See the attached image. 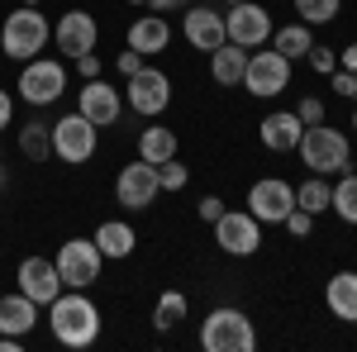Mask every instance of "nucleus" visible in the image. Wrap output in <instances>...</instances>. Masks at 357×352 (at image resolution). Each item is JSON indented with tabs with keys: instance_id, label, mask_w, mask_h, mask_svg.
<instances>
[{
	"instance_id": "1",
	"label": "nucleus",
	"mask_w": 357,
	"mask_h": 352,
	"mask_svg": "<svg viewBox=\"0 0 357 352\" xmlns=\"http://www.w3.org/2000/svg\"><path fill=\"white\" fill-rule=\"evenodd\" d=\"M48 328L62 348H91L100 338V309L86 291H62L48 305Z\"/></svg>"
},
{
	"instance_id": "2",
	"label": "nucleus",
	"mask_w": 357,
	"mask_h": 352,
	"mask_svg": "<svg viewBox=\"0 0 357 352\" xmlns=\"http://www.w3.org/2000/svg\"><path fill=\"white\" fill-rule=\"evenodd\" d=\"M48 43H53V24H48V15H38V5H20L5 15V24H0V53L5 57L33 62Z\"/></svg>"
},
{
	"instance_id": "3",
	"label": "nucleus",
	"mask_w": 357,
	"mask_h": 352,
	"mask_svg": "<svg viewBox=\"0 0 357 352\" xmlns=\"http://www.w3.org/2000/svg\"><path fill=\"white\" fill-rule=\"evenodd\" d=\"M301 162L314 171V176H338L353 167V143L343 129H329V124H305L301 143H296Z\"/></svg>"
},
{
	"instance_id": "4",
	"label": "nucleus",
	"mask_w": 357,
	"mask_h": 352,
	"mask_svg": "<svg viewBox=\"0 0 357 352\" xmlns=\"http://www.w3.org/2000/svg\"><path fill=\"white\" fill-rule=\"evenodd\" d=\"M200 348L205 352H252L257 348V328L243 309L234 305H220L200 319Z\"/></svg>"
},
{
	"instance_id": "5",
	"label": "nucleus",
	"mask_w": 357,
	"mask_h": 352,
	"mask_svg": "<svg viewBox=\"0 0 357 352\" xmlns=\"http://www.w3.org/2000/svg\"><path fill=\"white\" fill-rule=\"evenodd\" d=\"M20 100L33 109L43 105H57L62 100V91H67V67L57 62V57H33V62H24L20 67Z\"/></svg>"
},
{
	"instance_id": "6",
	"label": "nucleus",
	"mask_w": 357,
	"mask_h": 352,
	"mask_svg": "<svg viewBox=\"0 0 357 352\" xmlns=\"http://www.w3.org/2000/svg\"><path fill=\"white\" fill-rule=\"evenodd\" d=\"M57 276H62V286L67 291H86V286H96L100 281V267H105V252L96 247V238H67V243L57 247Z\"/></svg>"
},
{
	"instance_id": "7",
	"label": "nucleus",
	"mask_w": 357,
	"mask_h": 352,
	"mask_svg": "<svg viewBox=\"0 0 357 352\" xmlns=\"http://www.w3.org/2000/svg\"><path fill=\"white\" fill-rule=\"evenodd\" d=\"M96 148H100V129L86 119V114H62L53 124V158L57 162H67V167H82L96 158Z\"/></svg>"
},
{
	"instance_id": "8",
	"label": "nucleus",
	"mask_w": 357,
	"mask_h": 352,
	"mask_svg": "<svg viewBox=\"0 0 357 352\" xmlns=\"http://www.w3.org/2000/svg\"><path fill=\"white\" fill-rule=\"evenodd\" d=\"M124 100H129V109L134 114H143V119H158L167 105H172V77L167 72H158V67H138L134 77H124Z\"/></svg>"
},
{
	"instance_id": "9",
	"label": "nucleus",
	"mask_w": 357,
	"mask_h": 352,
	"mask_svg": "<svg viewBox=\"0 0 357 352\" xmlns=\"http://www.w3.org/2000/svg\"><path fill=\"white\" fill-rule=\"evenodd\" d=\"M291 86V57H281L276 48L267 53H248V72H243V91L248 95H257V100H272Z\"/></svg>"
},
{
	"instance_id": "10",
	"label": "nucleus",
	"mask_w": 357,
	"mask_h": 352,
	"mask_svg": "<svg viewBox=\"0 0 357 352\" xmlns=\"http://www.w3.org/2000/svg\"><path fill=\"white\" fill-rule=\"evenodd\" d=\"M162 195V181H158V167L134 158L129 167H119V176H114V200L124 205V210H153V200Z\"/></svg>"
},
{
	"instance_id": "11",
	"label": "nucleus",
	"mask_w": 357,
	"mask_h": 352,
	"mask_svg": "<svg viewBox=\"0 0 357 352\" xmlns=\"http://www.w3.org/2000/svg\"><path fill=\"white\" fill-rule=\"evenodd\" d=\"M224 29H229V43H238V48H267V38H272V15H267V5H257V0H238V5H229V15H224Z\"/></svg>"
},
{
	"instance_id": "12",
	"label": "nucleus",
	"mask_w": 357,
	"mask_h": 352,
	"mask_svg": "<svg viewBox=\"0 0 357 352\" xmlns=\"http://www.w3.org/2000/svg\"><path fill=\"white\" fill-rule=\"evenodd\" d=\"M291 210H296V186L291 181H281V176L252 181V190H248V215L257 219V224H281Z\"/></svg>"
},
{
	"instance_id": "13",
	"label": "nucleus",
	"mask_w": 357,
	"mask_h": 352,
	"mask_svg": "<svg viewBox=\"0 0 357 352\" xmlns=\"http://www.w3.org/2000/svg\"><path fill=\"white\" fill-rule=\"evenodd\" d=\"M215 243L229 252V257H252L262 247V224L248 215V210H224L215 219Z\"/></svg>"
},
{
	"instance_id": "14",
	"label": "nucleus",
	"mask_w": 357,
	"mask_h": 352,
	"mask_svg": "<svg viewBox=\"0 0 357 352\" xmlns=\"http://www.w3.org/2000/svg\"><path fill=\"white\" fill-rule=\"evenodd\" d=\"M53 43L62 57H77L82 53H96V43H100V24H96V15L91 10H67L62 20L53 24Z\"/></svg>"
},
{
	"instance_id": "15",
	"label": "nucleus",
	"mask_w": 357,
	"mask_h": 352,
	"mask_svg": "<svg viewBox=\"0 0 357 352\" xmlns=\"http://www.w3.org/2000/svg\"><path fill=\"white\" fill-rule=\"evenodd\" d=\"M15 281H20V296H29L33 305H53L67 286H62V276H57V262L53 257H24L20 271H15Z\"/></svg>"
},
{
	"instance_id": "16",
	"label": "nucleus",
	"mask_w": 357,
	"mask_h": 352,
	"mask_svg": "<svg viewBox=\"0 0 357 352\" xmlns=\"http://www.w3.org/2000/svg\"><path fill=\"white\" fill-rule=\"evenodd\" d=\"M77 114H86L96 129H114L119 124V114H124V95L114 91L110 82H86L82 91H77Z\"/></svg>"
},
{
	"instance_id": "17",
	"label": "nucleus",
	"mask_w": 357,
	"mask_h": 352,
	"mask_svg": "<svg viewBox=\"0 0 357 352\" xmlns=\"http://www.w3.org/2000/svg\"><path fill=\"white\" fill-rule=\"evenodd\" d=\"M181 33H186V43H191V48H200V53H215L220 43H229L224 10H215V5H191V15L181 20Z\"/></svg>"
},
{
	"instance_id": "18",
	"label": "nucleus",
	"mask_w": 357,
	"mask_h": 352,
	"mask_svg": "<svg viewBox=\"0 0 357 352\" xmlns=\"http://www.w3.org/2000/svg\"><path fill=\"white\" fill-rule=\"evenodd\" d=\"M301 134H305V124H301L296 109H272V114L257 124V138H262L267 153H296Z\"/></svg>"
},
{
	"instance_id": "19",
	"label": "nucleus",
	"mask_w": 357,
	"mask_h": 352,
	"mask_svg": "<svg viewBox=\"0 0 357 352\" xmlns=\"http://www.w3.org/2000/svg\"><path fill=\"white\" fill-rule=\"evenodd\" d=\"M167 43H172V24H167V15H138L134 24H129V48L143 57L162 53Z\"/></svg>"
},
{
	"instance_id": "20",
	"label": "nucleus",
	"mask_w": 357,
	"mask_h": 352,
	"mask_svg": "<svg viewBox=\"0 0 357 352\" xmlns=\"http://www.w3.org/2000/svg\"><path fill=\"white\" fill-rule=\"evenodd\" d=\"M324 305H329L333 319L357 324V271H333L329 286H324Z\"/></svg>"
},
{
	"instance_id": "21",
	"label": "nucleus",
	"mask_w": 357,
	"mask_h": 352,
	"mask_svg": "<svg viewBox=\"0 0 357 352\" xmlns=\"http://www.w3.org/2000/svg\"><path fill=\"white\" fill-rule=\"evenodd\" d=\"M243 72H248V48L220 43V48L210 53V77H215V86L234 91V86H243Z\"/></svg>"
},
{
	"instance_id": "22",
	"label": "nucleus",
	"mask_w": 357,
	"mask_h": 352,
	"mask_svg": "<svg viewBox=\"0 0 357 352\" xmlns=\"http://www.w3.org/2000/svg\"><path fill=\"white\" fill-rule=\"evenodd\" d=\"M33 324H38V305L29 296H0V333H15V338H24V333H33Z\"/></svg>"
},
{
	"instance_id": "23",
	"label": "nucleus",
	"mask_w": 357,
	"mask_h": 352,
	"mask_svg": "<svg viewBox=\"0 0 357 352\" xmlns=\"http://www.w3.org/2000/svg\"><path fill=\"white\" fill-rule=\"evenodd\" d=\"M91 238H96V247H100L105 257H114V262H119V257H129V252L138 247L134 224H124V219H105V224H100Z\"/></svg>"
},
{
	"instance_id": "24",
	"label": "nucleus",
	"mask_w": 357,
	"mask_h": 352,
	"mask_svg": "<svg viewBox=\"0 0 357 352\" xmlns=\"http://www.w3.org/2000/svg\"><path fill=\"white\" fill-rule=\"evenodd\" d=\"M272 48L281 57H291V62H301V57L314 48V29L301 24V20H296V24H281V29H272Z\"/></svg>"
},
{
	"instance_id": "25",
	"label": "nucleus",
	"mask_w": 357,
	"mask_h": 352,
	"mask_svg": "<svg viewBox=\"0 0 357 352\" xmlns=\"http://www.w3.org/2000/svg\"><path fill=\"white\" fill-rule=\"evenodd\" d=\"M138 158L143 162H167V158H176V134L172 129H162V124H153V129H143L138 134Z\"/></svg>"
},
{
	"instance_id": "26",
	"label": "nucleus",
	"mask_w": 357,
	"mask_h": 352,
	"mask_svg": "<svg viewBox=\"0 0 357 352\" xmlns=\"http://www.w3.org/2000/svg\"><path fill=\"white\" fill-rule=\"evenodd\" d=\"M20 153H24L29 162H48L53 158V124L29 119L24 129H20Z\"/></svg>"
},
{
	"instance_id": "27",
	"label": "nucleus",
	"mask_w": 357,
	"mask_h": 352,
	"mask_svg": "<svg viewBox=\"0 0 357 352\" xmlns=\"http://www.w3.org/2000/svg\"><path fill=\"white\" fill-rule=\"evenodd\" d=\"M329 210L343 219V224H357V171H338L333 195H329Z\"/></svg>"
},
{
	"instance_id": "28",
	"label": "nucleus",
	"mask_w": 357,
	"mask_h": 352,
	"mask_svg": "<svg viewBox=\"0 0 357 352\" xmlns=\"http://www.w3.org/2000/svg\"><path fill=\"white\" fill-rule=\"evenodd\" d=\"M329 195H333V181L310 171L301 186H296V205H301V210H310V215H324V210H329Z\"/></svg>"
},
{
	"instance_id": "29",
	"label": "nucleus",
	"mask_w": 357,
	"mask_h": 352,
	"mask_svg": "<svg viewBox=\"0 0 357 352\" xmlns=\"http://www.w3.org/2000/svg\"><path fill=\"white\" fill-rule=\"evenodd\" d=\"M186 314H191L186 296H181V291H162V296H158V309H153V324L162 328V333H172V328L181 324Z\"/></svg>"
},
{
	"instance_id": "30",
	"label": "nucleus",
	"mask_w": 357,
	"mask_h": 352,
	"mask_svg": "<svg viewBox=\"0 0 357 352\" xmlns=\"http://www.w3.org/2000/svg\"><path fill=\"white\" fill-rule=\"evenodd\" d=\"M338 10H343V0H296V15H301V24H310V29L333 24Z\"/></svg>"
},
{
	"instance_id": "31",
	"label": "nucleus",
	"mask_w": 357,
	"mask_h": 352,
	"mask_svg": "<svg viewBox=\"0 0 357 352\" xmlns=\"http://www.w3.org/2000/svg\"><path fill=\"white\" fill-rule=\"evenodd\" d=\"M158 181H162V190H181L191 181V171L176 162V158H167V162H158Z\"/></svg>"
},
{
	"instance_id": "32",
	"label": "nucleus",
	"mask_w": 357,
	"mask_h": 352,
	"mask_svg": "<svg viewBox=\"0 0 357 352\" xmlns=\"http://www.w3.org/2000/svg\"><path fill=\"white\" fill-rule=\"evenodd\" d=\"M281 229H286V234H291V238H310V229H314V215H310V210H301V205H296V210H291V215L281 219Z\"/></svg>"
},
{
	"instance_id": "33",
	"label": "nucleus",
	"mask_w": 357,
	"mask_h": 352,
	"mask_svg": "<svg viewBox=\"0 0 357 352\" xmlns=\"http://www.w3.org/2000/svg\"><path fill=\"white\" fill-rule=\"evenodd\" d=\"M305 57H310V67H314V72H324V77H329V72H338V53H333V48H319V43H314Z\"/></svg>"
},
{
	"instance_id": "34",
	"label": "nucleus",
	"mask_w": 357,
	"mask_h": 352,
	"mask_svg": "<svg viewBox=\"0 0 357 352\" xmlns=\"http://www.w3.org/2000/svg\"><path fill=\"white\" fill-rule=\"evenodd\" d=\"M329 82H333V91H338V100H357V72H329Z\"/></svg>"
},
{
	"instance_id": "35",
	"label": "nucleus",
	"mask_w": 357,
	"mask_h": 352,
	"mask_svg": "<svg viewBox=\"0 0 357 352\" xmlns=\"http://www.w3.org/2000/svg\"><path fill=\"white\" fill-rule=\"evenodd\" d=\"M296 114H301V124H324V100L319 95H305L301 105H296Z\"/></svg>"
},
{
	"instance_id": "36",
	"label": "nucleus",
	"mask_w": 357,
	"mask_h": 352,
	"mask_svg": "<svg viewBox=\"0 0 357 352\" xmlns=\"http://www.w3.org/2000/svg\"><path fill=\"white\" fill-rule=\"evenodd\" d=\"M143 62H148V57H143V53H134V48H124V53L114 57V67H119V77H134V72L143 67Z\"/></svg>"
},
{
	"instance_id": "37",
	"label": "nucleus",
	"mask_w": 357,
	"mask_h": 352,
	"mask_svg": "<svg viewBox=\"0 0 357 352\" xmlns=\"http://www.w3.org/2000/svg\"><path fill=\"white\" fill-rule=\"evenodd\" d=\"M77 72H82V82H96V77H100V57L82 53V57H77Z\"/></svg>"
},
{
	"instance_id": "38",
	"label": "nucleus",
	"mask_w": 357,
	"mask_h": 352,
	"mask_svg": "<svg viewBox=\"0 0 357 352\" xmlns=\"http://www.w3.org/2000/svg\"><path fill=\"white\" fill-rule=\"evenodd\" d=\"M220 215H224V200H220V195H205V200H200V219H205V224H215Z\"/></svg>"
},
{
	"instance_id": "39",
	"label": "nucleus",
	"mask_w": 357,
	"mask_h": 352,
	"mask_svg": "<svg viewBox=\"0 0 357 352\" xmlns=\"http://www.w3.org/2000/svg\"><path fill=\"white\" fill-rule=\"evenodd\" d=\"M153 5V15H176V10H191L195 0H148Z\"/></svg>"
},
{
	"instance_id": "40",
	"label": "nucleus",
	"mask_w": 357,
	"mask_h": 352,
	"mask_svg": "<svg viewBox=\"0 0 357 352\" xmlns=\"http://www.w3.org/2000/svg\"><path fill=\"white\" fill-rule=\"evenodd\" d=\"M10 119H15V95L0 86V129H10Z\"/></svg>"
},
{
	"instance_id": "41",
	"label": "nucleus",
	"mask_w": 357,
	"mask_h": 352,
	"mask_svg": "<svg viewBox=\"0 0 357 352\" xmlns=\"http://www.w3.org/2000/svg\"><path fill=\"white\" fill-rule=\"evenodd\" d=\"M338 67H343V72H357V43H348V48L338 53Z\"/></svg>"
},
{
	"instance_id": "42",
	"label": "nucleus",
	"mask_w": 357,
	"mask_h": 352,
	"mask_svg": "<svg viewBox=\"0 0 357 352\" xmlns=\"http://www.w3.org/2000/svg\"><path fill=\"white\" fill-rule=\"evenodd\" d=\"M0 186H5V162H0Z\"/></svg>"
},
{
	"instance_id": "43",
	"label": "nucleus",
	"mask_w": 357,
	"mask_h": 352,
	"mask_svg": "<svg viewBox=\"0 0 357 352\" xmlns=\"http://www.w3.org/2000/svg\"><path fill=\"white\" fill-rule=\"evenodd\" d=\"M124 5H148V0H124Z\"/></svg>"
},
{
	"instance_id": "44",
	"label": "nucleus",
	"mask_w": 357,
	"mask_h": 352,
	"mask_svg": "<svg viewBox=\"0 0 357 352\" xmlns=\"http://www.w3.org/2000/svg\"><path fill=\"white\" fill-rule=\"evenodd\" d=\"M353 105H357V100H353ZM353 129H357V109H353Z\"/></svg>"
},
{
	"instance_id": "45",
	"label": "nucleus",
	"mask_w": 357,
	"mask_h": 352,
	"mask_svg": "<svg viewBox=\"0 0 357 352\" xmlns=\"http://www.w3.org/2000/svg\"><path fill=\"white\" fill-rule=\"evenodd\" d=\"M224 5H238V0H224Z\"/></svg>"
},
{
	"instance_id": "46",
	"label": "nucleus",
	"mask_w": 357,
	"mask_h": 352,
	"mask_svg": "<svg viewBox=\"0 0 357 352\" xmlns=\"http://www.w3.org/2000/svg\"><path fill=\"white\" fill-rule=\"evenodd\" d=\"M0 162H5V153H0Z\"/></svg>"
},
{
	"instance_id": "47",
	"label": "nucleus",
	"mask_w": 357,
	"mask_h": 352,
	"mask_svg": "<svg viewBox=\"0 0 357 352\" xmlns=\"http://www.w3.org/2000/svg\"><path fill=\"white\" fill-rule=\"evenodd\" d=\"M29 5H38V0H29Z\"/></svg>"
}]
</instances>
